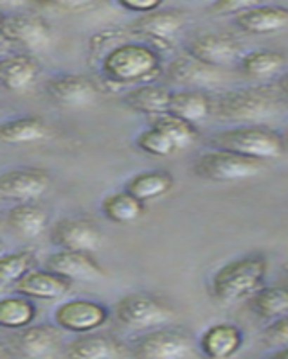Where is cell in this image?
I'll return each instance as SVG.
<instances>
[{
	"mask_svg": "<svg viewBox=\"0 0 288 359\" xmlns=\"http://www.w3.org/2000/svg\"><path fill=\"white\" fill-rule=\"evenodd\" d=\"M268 261L261 253H251L227 262L216 269L211 280V293L220 304H235L254 297L263 287Z\"/></svg>",
	"mask_w": 288,
	"mask_h": 359,
	"instance_id": "1",
	"label": "cell"
},
{
	"mask_svg": "<svg viewBox=\"0 0 288 359\" xmlns=\"http://www.w3.org/2000/svg\"><path fill=\"white\" fill-rule=\"evenodd\" d=\"M101 72L112 85H146L161 72V56L150 45L123 43L101 60Z\"/></svg>",
	"mask_w": 288,
	"mask_h": 359,
	"instance_id": "2",
	"label": "cell"
},
{
	"mask_svg": "<svg viewBox=\"0 0 288 359\" xmlns=\"http://www.w3.org/2000/svg\"><path fill=\"white\" fill-rule=\"evenodd\" d=\"M213 149H225L247 158L274 160L284 155L283 135L276 133L270 128L249 124V126H235L230 130L220 131L209 139Z\"/></svg>",
	"mask_w": 288,
	"mask_h": 359,
	"instance_id": "3",
	"label": "cell"
},
{
	"mask_svg": "<svg viewBox=\"0 0 288 359\" xmlns=\"http://www.w3.org/2000/svg\"><path fill=\"white\" fill-rule=\"evenodd\" d=\"M277 110L276 97L265 90H233L220 95L213 104L214 115L225 123H240L242 126L259 123L272 117Z\"/></svg>",
	"mask_w": 288,
	"mask_h": 359,
	"instance_id": "4",
	"label": "cell"
},
{
	"mask_svg": "<svg viewBox=\"0 0 288 359\" xmlns=\"http://www.w3.org/2000/svg\"><path fill=\"white\" fill-rule=\"evenodd\" d=\"M114 314L117 322L130 331H155L171 322L175 311L153 294L130 293L117 300Z\"/></svg>",
	"mask_w": 288,
	"mask_h": 359,
	"instance_id": "5",
	"label": "cell"
},
{
	"mask_svg": "<svg viewBox=\"0 0 288 359\" xmlns=\"http://www.w3.org/2000/svg\"><path fill=\"white\" fill-rule=\"evenodd\" d=\"M263 169V162L225 149H207L200 153L193 162L195 175L216 184H230V182L254 178Z\"/></svg>",
	"mask_w": 288,
	"mask_h": 359,
	"instance_id": "6",
	"label": "cell"
},
{
	"mask_svg": "<svg viewBox=\"0 0 288 359\" xmlns=\"http://www.w3.org/2000/svg\"><path fill=\"white\" fill-rule=\"evenodd\" d=\"M2 38L29 50H44L53 41V29L40 15L9 13L0 20Z\"/></svg>",
	"mask_w": 288,
	"mask_h": 359,
	"instance_id": "7",
	"label": "cell"
},
{
	"mask_svg": "<svg viewBox=\"0 0 288 359\" xmlns=\"http://www.w3.org/2000/svg\"><path fill=\"white\" fill-rule=\"evenodd\" d=\"M107 320V307L89 298H74L60 304L54 311V323L58 329L74 334H91L103 327Z\"/></svg>",
	"mask_w": 288,
	"mask_h": 359,
	"instance_id": "8",
	"label": "cell"
},
{
	"mask_svg": "<svg viewBox=\"0 0 288 359\" xmlns=\"http://www.w3.org/2000/svg\"><path fill=\"white\" fill-rule=\"evenodd\" d=\"M9 348L20 359H54L62 354V334L51 325H29L8 338Z\"/></svg>",
	"mask_w": 288,
	"mask_h": 359,
	"instance_id": "9",
	"label": "cell"
},
{
	"mask_svg": "<svg viewBox=\"0 0 288 359\" xmlns=\"http://www.w3.org/2000/svg\"><path fill=\"white\" fill-rule=\"evenodd\" d=\"M51 187V175L46 169L18 168L8 169L0 176V196L8 201L33 203Z\"/></svg>",
	"mask_w": 288,
	"mask_h": 359,
	"instance_id": "10",
	"label": "cell"
},
{
	"mask_svg": "<svg viewBox=\"0 0 288 359\" xmlns=\"http://www.w3.org/2000/svg\"><path fill=\"white\" fill-rule=\"evenodd\" d=\"M51 241L60 250L94 253L103 245L98 224L85 217H63L51 230Z\"/></svg>",
	"mask_w": 288,
	"mask_h": 359,
	"instance_id": "11",
	"label": "cell"
},
{
	"mask_svg": "<svg viewBox=\"0 0 288 359\" xmlns=\"http://www.w3.org/2000/svg\"><path fill=\"white\" fill-rule=\"evenodd\" d=\"M191 354V339L181 331L155 329L137 339L136 359H185Z\"/></svg>",
	"mask_w": 288,
	"mask_h": 359,
	"instance_id": "12",
	"label": "cell"
},
{
	"mask_svg": "<svg viewBox=\"0 0 288 359\" xmlns=\"http://www.w3.org/2000/svg\"><path fill=\"white\" fill-rule=\"evenodd\" d=\"M184 17L177 9H155L137 18L130 27L137 36L150 41L152 49H169L173 38L182 29Z\"/></svg>",
	"mask_w": 288,
	"mask_h": 359,
	"instance_id": "13",
	"label": "cell"
},
{
	"mask_svg": "<svg viewBox=\"0 0 288 359\" xmlns=\"http://www.w3.org/2000/svg\"><path fill=\"white\" fill-rule=\"evenodd\" d=\"M46 92L58 107L78 110L92 107L98 101V86L79 74H62L54 76L46 85Z\"/></svg>",
	"mask_w": 288,
	"mask_h": 359,
	"instance_id": "14",
	"label": "cell"
},
{
	"mask_svg": "<svg viewBox=\"0 0 288 359\" xmlns=\"http://www.w3.org/2000/svg\"><path fill=\"white\" fill-rule=\"evenodd\" d=\"M240 50H242L240 41L233 34L227 33L200 34L188 43L190 56L197 57L202 63L216 67V69L238 60Z\"/></svg>",
	"mask_w": 288,
	"mask_h": 359,
	"instance_id": "15",
	"label": "cell"
},
{
	"mask_svg": "<svg viewBox=\"0 0 288 359\" xmlns=\"http://www.w3.org/2000/svg\"><path fill=\"white\" fill-rule=\"evenodd\" d=\"M70 286L72 282L63 278L62 275L53 273L49 269H31L13 286V291L31 300L56 302L69 293Z\"/></svg>",
	"mask_w": 288,
	"mask_h": 359,
	"instance_id": "16",
	"label": "cell"
},
{
	"mask_svg": "<svg viewBox=\"0 0 288 359\" xmlns=\"http://www.w3.org/2000/svg\"><path fill=\"white\" fill-rule=\"evenodd\" d=\"M46 269L53 273L62 275L67 280H96L105 277V269L101 268L92 253L70 252V250H60V252L49 255L46 261Z\"/></svg>",
	"mask_w": 288,
	"mask_h": 359,
	"instance_id": "17",
	"label": "cell"
},
{
	"mask_svg": "<svg viewBox=\"0 0 288 359\" xmlns=\"http://www.w3.org/2000/svg\"><path fill=\"white\" fill-rule=\"evenodd\" d=\"M236 27L249 34H274L288 29V8L276 4H252L235 17Z\"/></svg>",
	"mask_w": 288,
	"mask_h": 359,
	"instance_id": "18",
	"label": "cell"
},
{
	"mask_svg": "<svg viewBox=\"0 0 288 359\" xmlns=\"http://www.w3.org/2000/svg\"><path fill=\"white\" fill-rule=\"evenodd\" d=\"M169 81L182 86H190L191 90L204 88V86H214L222 81V72L216 67L198 62L197 57L185 54L177 57L168 67Z\"/></svg>",
	"mask_w": 288,
	"mask_h": 359,
	"instance_id": "19",
	"label": "cell"
},
{
	"mask_svg": "<svg viewBox=\"0 0 288 359\" xmlns=\"http://www.w3.org/2000/svg\"><path fill=\"white\" fill-rule=\"evenodd\" d=\"M40 78V65L29 54H13L0 63V81L8 92L24 94L33 88Z\"/></svg>",
	"mask_w": 288,
	"mask_h": 359,
	"instance_id": "20",
	"label": "cell"
},
{
	"mask_svg": "<svg viewBox=\"0 0 288 359\" xmlns=\"http://www.w3.org/2000/svg\"><path fill=\"white\" fill-rule=\"evenodd\" d=\"M243 332L235 323H214L200 336V351L207 359H229L242 348Z\"/></svg>",
	"mask_w": 288,
	"mask_h": 359,
	"instance_id": "21",
	"label": "cell"
},
{
	"mask_svg": "<svg viewBox=\"0 0 288 359\" xmlns=\"http://www.w3.org/2000/svg\"><path fill=\"white\" fill-rule=\"evenodd\" d=\"M49 223V214L34 203H18L6 212V226L13 236L33 241L46 232Z\"/></svg>",
	"mask_w": 288,
	"mask_h": 359,
	"instance_id": "22",
	"label": "cell"
},
{
	"mask_svg": "<svg viewBox=\"0 0 288 359\" xmlns=\"http://www.w3.org/2000/svg\"><path fill=\"white\" fill-rule=\"evenodd\" d=\"M51 137V130L46 121L34 115L11 118L0 126V140L8 146H27L44 142Z\"/></svg>",
	"mask_w": 288,
	"mask_h": 359,
	"instance_id": "23",
	"label": "cell"
},
{
	"mask_svg": "<svg viewBox=\"0 0 288 359\" xmlns=\"http://www.w3.org/2000/svg\"><path fill=\"white\" fill-rule=\"evenodd\" d=\"M124 104L130 110L137 114L148 115V117L161 118L162 115L169 114V101H171V92L164 86L157 85H140L137 88L130 90L123 97Z\"/></svg>",
	"mask_w": 288,
	"mask_h": 359,
	"instance_id": "24",
	"label": "cell"
},
{
	"mask_svg": "<svg viewBox=\"0 0 288 359\" xmlns=\"http://www.w3.org/2000/svg\"><path fill=\"white\" fill-rule=\"evenodd\" d=\"M173 185H175V178L171 172L164 169H152V171H140L133 175L124 184V191L146 205L148 201L164 198L171 191Z\"/></svg>",
	"mask_w": 288,
	"mask_h": 359,
	"instance_id": "25",
	"label": "cell"
},
{
	"mask_svg": "<svg viewBox=\"0 0 288 359\" xmlns=\"http://www.w3.org/2000/svg\"><path fill=\"white\" fill-rule=\"evenodd\" d=\"M119 343L107 334H79L63 347V359H115Z\"/></svg>",
	"mask_w": 288,
	"mask_h": 359,
	"instance_id": "26",
	"label": "cell"
},
{
	"mask_svg": "<svg viewBox=\"0 0 288 359\" xmlns=\"http://www.w3.org/2000/svg\"><path fill=\"white\" fill-rule=\"evenodd\" d=\"M213 104L214 102L211 101L209 95L204 94L202 90H178L171 94L169 114L197 124L206 121L213 114Z\"/></svg>",
	"mask_w": 288,
	"mask_h": 359,
	"instance_id": "27",
	"label": "cell"
},
{
	"mask_svg": "<svg viewBox=\"0 0 288 359\" xmlns=\"http://www.w3.org/2000/svg\"><path fill=\"white\" fill-rule=\"evenodd\" d=\"M146 205L133 198L130 192H114L101 201V212L108 221L117 224H130L144 216Z\"/></svg>",
	"mask_w": 288,
	"mask_h": 359,
	"instance_id": "28",
	"label": "cell"
},
{
	"mask_svg": "<svg viewBox=\"0 0 288 359\" xmlns=\"http://www.w3.org/2000/svg\"><path fill=\"white\" fill-rule=\"evenodd\" d=\"M37 318V306L31 302V298L6 297L0 302V323L8 331H20L33 323Z\"/></svg>",
	"mask_w": 288,
	"mask_h": 359,
	"instance_id": "29",
	"label": "cell"
},
{
	"mask_svg": "<svg viewBox=\"0 0 288 359\" xmlns=\"http://www.w3.org/2000/svg\"><path fill=\"white\" fill-rule=\"evenodd\" d=\"M287 57L277 50H252L242 57V70L252 79H268L283 70Z\"/></svg>",
	"mask_w": 288,
	"mask_h": 359,
	"instance_id": "30",
	"label": "cell"
},
{
	"mask_svg": "<svg viewBox=\"0 0 288 359\" xmlns=\"http://www.w3.org/2000/svg\"><path fill=\"white\" fill-rule=\"evenodd\" d=\"M251 307L259 318L277 320L288 314V290L280 286L261 287L251 298Z\"/></svg>",
	"mask_w": 288,
	"mask_h": 359,
	"instance_id": "31",
	"label": "cell"
},
{
	"mask_svg": "<svg viewBox=\"0 0 288 359\" xmlns=\"http://www.w3.org/2000/svg\"><path fill=\"white\" fill-rule=\"evenodd\" d=\"M153 126L159 128L171 140L173 146L177 147V151L188 147L190 144H193L198 137V131L195 124L188 123V121H184L181 117H175L171 114L162 115L161 118H157Z\"/></svg>",
	"mask_w": 288,
	"mask_h": 359,
	"instance_id": "32",
	"label": "cell"
},
{
	"mask_svg": "<svg viewBox=\"0 0 288 359\" xmlns=\"http://www.w3.org/2000/svg\"><path fill=\"white\" fill-rule=\"evenodd\" d=\"M34 266V255L29 252H11L0 259V280L4 286H15Z\"/></svg>",
	"mask_w": 288,
	"mask_h": 359,
	"instance_id": "33",
	"label": "cell"
},
{
	"mask_svg": "<svg viewBox=\"0 0 288 359\" xmlns=\"http://www.w3.org/2000/svg\"><path fill=\"white\" fill-rule=\"evenodd\" d=\"M136 144L140 151L146 153V155L150 156H157V158H164V156H169L177 151V147L173 146L171 140L155 126L139 133Z\"/></svg>",
	"mask_w": 288,
	"mask_h": 359,
	"instance_id": "34",
	"label": "cell"
},
{
	"mask_svg": "<svg viewBox=\"0 0 288 359\" xmlns=\"http://www.w3.org/2000/svg\"><path fill=\"white\" fill-rule=\"evenodd\" d=\"M128 43L124 34L121 33L119 29L117 31H103V33H98L91 40V54L94 57H101L103 60L107 54H110L112 50L117 49L119 45Z\"/></svg>",
	"mask_w": 288,
	"mask_h": 359,
	"instance_id": "35",
	"label": "cell"
},
{
	"mask_svg": "<svg viewBox=\"0 0 288 359\" xmlns=\"http://www.w3.org/2000/svg\"><path fill=\"white\" fill-rule=\"evenodd\" d=\"M261 339L272 347H288V314L274 320L263 331Z\"/></svg>",
	"mask_w": 288,
	"mask_h": 359,
	"instance_id": "36",
	"label": "cell"
},
{
	"mask_svg": "<svg viewBox=\"0 0 288 359\" xmlns=\"http://www.w3.org/2000/svg\"><path fill=\"white\" fill-rule=\"evenodd\" d=\"M254 2H238V0H223V2H213L209 6L214 15H235L238 17L240 13L249 9Z\"/></svg>",
	"mask_w": 288,
	"mask_h": 359,
	"instance_id": "37",
	"label": "cell"
},
{
	"mask_svg": "<svg viewBox=\"0 0 288 359\" xmlns=\"http://www.w3.org/2000/svg\"><path fill=\"white\" fill-rule=\"evenodd\" d=\"M119 6L123 9H126V11L130 13H137V15H148V13L155 11V9L161 8V2H157V0H143V2H139V0H123V2H119Z\"/></svg>",
	"mask_w": 288,
	"mask_h": 359,
	"instance_id": "38",
	"label": "cell"
},
{
	"mask_svg": "<svg viewBox=\"0 0 288 359\" xmlns=\"http://www.w3.org/2000/svg\"><path fill=\"white\" fill-rule=\"evenodd\" d=\"M47 8H58L62 11H83V9H91V2H53V4H47Z\"/></svg>",
	"mask_w": 288,
	"mask_h": 359,
	"instance_id": "39",
	"label": "cell"
},
{
	"mask_svg": "<svg viewBox=\"0 0 288 359\" xmlns=\"http://www.w3.org/2000/svg\"><path fill=\"white\" fill-rule=\"evenodd\" d=\"M277 90L288 99V72H284L280 79H277Z\"/></svg>",
	"mask_w": 288,
	"mask_h": 359,
	"instance_id": "40",
	"label": "cell"
},
{
	"mask_svg": "<svg viewBox=\"0 0 288 359\" xmlns=\"http://www.w3.org/2000/svg\"><path fill=\"white\" fill-rule=\"evenodd\" d=\"M267 359H288V347H281L280 351L270 354Z\"/></svg>",
	"mask_w": 288,
	"mask_h": 359,
	"instance_id": "41",
	"label": "cell"
},
{
	"mask_svg": "<svg viewBox=\"0 0 288 359\" xmlns=\"http://www.w3.org/2000/svg\"><path fill=\"white\" fill-rule=\"evenodd\" d=\"M283 144H284V155H288V126L283 133Z\"/></svg>",
	"mask_w": 288,
	"mask_h": 359,
	"instance_id": "42",
	"label": "cell"
}]
</instances>
